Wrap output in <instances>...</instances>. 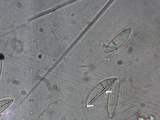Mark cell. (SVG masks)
Listing matches in <instances>:
<instances>
[{"label":"cell","mask_w":160,"mask_h":120,"mask_svg":"<svg viewBox=\"0 0 160 120\" xmlns=\"http://www.w3.org/2000/svg\"><path fill=\"white\" fill-rule=\"evenodd\" d=\"M2 62L0 61V76H1V73L2 70Z\"/></svg>","instance_id":"5"},{"label":"cell","mask_w":160,"mask_h":120,"mask_svg":"<svg viewBox=\"0 0 160 120\" xmlns=\"http://www.w3.org/2000/svg\"><path fill=\"white\" fill-rule=\"evenodd\" d=\"M13 102L12 99H7L0 101V113L6 110Z\"/></svg>","instance_id":"4"},{"label":"cell","mask_w":160,"mask_h":120,"mask_svg":"<svg viewBox=\"0 0 160 120\" xmlns=\"http://www.w3.org/2000/svg\"><path fill=\"white\" fill-rule=\"evenodd\" d=\"M119 89V83L118 81L115 83L110 92L108 100V111L111 117L113 116L116 110L118 101Z\"/></svg>","instance_id":"3"},{"label":"cell","mask_w":160,"mask_h":120,"mask_svg":"<svg viewBox=\"0 0 160 120\" xmlns=\"http://www.w3.org/2000/svg\"><path fill=\"white\" fill-rule=\"evenodd\" d=\"M116 79L115 78H109L100 83L91 93L88 100V103L94 101L108 90Z\"/></svg>","instance_id":"1"},{"label":"cell","mask_w":160,"mask_h":120,"mask_svg":"<svg viewBox=\"0 0 160 120\" xmlns=\"http://www.w3.org/2000/svg\"><path fill=\"white\" fill-rule=\"evenodd\" d=\"M131 32L130 28L127 29L117 35L110 43L105 50L109 52L116 50L123 45L128 39Z\"/></svg>","instance_id":"2"}]
</instances>
